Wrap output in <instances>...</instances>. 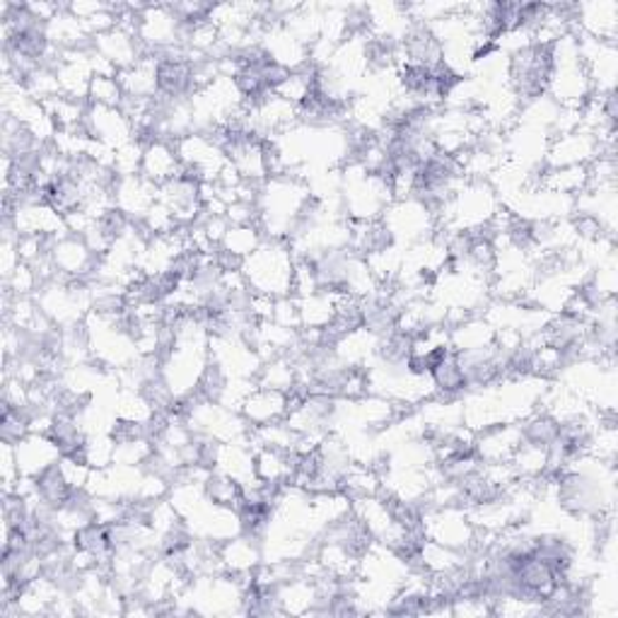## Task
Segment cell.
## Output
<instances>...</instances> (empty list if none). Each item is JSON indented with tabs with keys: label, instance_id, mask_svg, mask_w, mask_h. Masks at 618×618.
<instances>
[{
	"label": "cell",
	"instance_id": "6da1fadb",
	"mask_svg": "<svg viewBox=\"0 0 618 618\" xmlns=\"http://www.w3.org/2000/svg\"><path fill=\"white\" fill-rule=\"evenodd\" d=\"M242 275L251 295H267L273 300L293 295L295 257L288 239H263L259 249L245 259Z\"/></svg>",
	"mask_w": 618,
	"mask_h": 618
},
{
	"label": "cell",
	"instance_id": "7a4b0ae2",
	"mask_svg": "<svg viewBox=\"0 0 618 618\" xmlns=\"http://www.w3.org/2000/svg\"><path fill=\"white\" fill-rule=\"evenodd\" d=\"M239 415L247 421L249 431L251 427L281 423L288 419V394L257 384L245 399L242 409H239Z\"/></svg>",
	"mask_w": 618,
	"mask_h": 618
},
{
	"label": "cell",
	"instance_id": "3957f363",
	"mask_svg": "<svg viewBox=\"0 0 618 618\" xmlns=\"http://www.w3.org/2000/svg\"><path fill=\"white\" fill-rule=\"evenodd\" d=\"M592 40L614 42L618 36V6L614 0H599V3H579L575 30Z\"/></svg>",
	"mask_w": 618,
	"mask_h": 618
},
{
	"label": "cell",
	"instance_id": "277c9868",
	"mask_svg": "<svg viewBox=\"0 0 618 618\" xmlns=\"http://www.w3.org/2000/svg\"><path fill=\"white\" fill-rule=\"evenodd\" d=\"M12 447H15L20 476H24V478H36L40 474H44L48 466L58 464V459H61V449L54 445V440L48 435L30 433L28 437H22L20 443Z\"/></svg>",
	"mask_w": 618,
	"mask_h": 618
},
{
	"label": "cell",
	"instance_id": "5b68a950",
	"mask_svg": "<svg viewBox=\"0 0 618 618\" xmlns=\"http://www.w3.org/2000/svg\"><path fill=\"white\" fill-rule=\"evenodd\" d=\"M180 172H182V160L172 141H153L145 145L141 176H145L148 182L162 186L165 182L174 180V176H180Z\"/></svg>",
	"mask_w": 618,
	"mask_h": 618
},
{
	"label": "cell",
	"instance_id": "8992f818",
	"mask_svg": "<svg viewBox=\"0 0 618 618\" xmlns=\"http://www.w3.org/2000/svg\"><path fill=\"white\" fill-rule=\"evenodd\" d=\"M267 239L263 235L261 225H232L227 235L223 237L220 242V251H227V254H235L239 259H247L251 251H257L259 245Z\"/></svg>",
	"mask_w": 618,
	"mask_h": 618
},
{
	"label": "cell",
	"instance_id": "52a82bcc",
	"mask_svg": "<svg viewBox=\"0 0 618 618\" xmlns=\"http://www.w3.org/2000/svg\"><path fill=\"white\" fill-rule=\"evenodd\" d=\"M90 105H102V107H121L123 102V90L117 80V75H95L90 85Z\"/></svg>",
	"mask_w": 618,
	"mask_h": 618
}]
</instances>
